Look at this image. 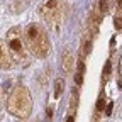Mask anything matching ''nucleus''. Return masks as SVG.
Returning <instances> with one entry per match:
<instances>
[{
	"label": "nucleus",
	"instance_id": "obj_1",
	"mask_svg": "<svg viewBox=\"0 0 122 122\" xmlns=\"http://www.w3.org/2000/svg\"><path fill=\"white\" fill-rule=\"evenodd\" d=\"M24 37H25L29 51L32 53L36 58H46L49 54L51 42H49L46 29L41 24H36V22L27 24V27L24 30Z\"/></svg>",
	"mask_w": 122,
	"mask_h": 122
},
{
	"label": "nucleus",
	"instance_id": "obj_2",
	"mask_svg": "<svg viewBox=\"0 0 122 122\" xmlns=\"http://www.w3.org/2000/svg\"><path fill=\"white\" fill-rule=\"evenodd\" d=\"M7 110L17 119H27L32 112V100H30V93L24 85H17L10 97L7 98Z\"/></svg>",
	"mask_w": 122,
	"mask_h": 122
},
{
	"label": "nucleus",
	"instance_id": "obj_3",
	"mask_svg": "<svg viewBox=\"0 0 122 122\" xmlns=\"http://www.w3.org/2000/svg\"><path fill=\"white\" fill-rule=\"evenodd\" d=\"M5 44L9 48V53L12 54L14 61L19 65H27L29 61V54H27V42L24 37V32L20 27H12L7 30L5 36Z\"/></svg>",
	"mask_w": 122,
	"mask_h": 122
},
{
	"label": "nucleus",
	"instance_id": "obj_4",
	"mask_svg": "<svg viewBox=\"0 0 122 122\" xmlns=\"http://www.w3.org/2000/svg\"><path fill=\"white\" fill-rule=\"evenodd\" d=\"M39 14L48 24L58 25L65 17V4L61 0H44L39 7Z\"/></svg>",
	"mask_w": 122,
	"mask_h": 122
},
{
	"label": "nucleus",
	"instance_id": "obj_5",
	"mask_svg": "<svg viewBox=\"0 0 122 122\" xmlns=\"http://www.w3.org/2000/svg\"><path fill=\"white\" fill-rule=\"evenodd\" d=\"M100 22H102V12L98 10V7L92 9L90 14H88V29H90V34L93 36V37L98 34Z\"/></svg>",
	"mask_w": 122,
	"mask_h": 122
},
{
	"label": "nucleus",
	"instance_id": "obj_6",
	"mask_svg": "<svg viewBox=\"0 0 122 122\" xmlns=\"http://www.w3.org/2000/svg\"><path fill=\"white\" fill-rule=\"evenodd\" d=\"M0 58H2V61H0V66H2V70L4 71H7V70H10L12 66H14V58H12V54L9 53V48H7V44H5V41H2V49H0Z\"/></svg>",
	"mask_w": 122,
	"mask_h": 122
},
{
	"label": "nucleus",
	"instance_id": "obj_7",
	"mask_svg": "<svg viewBox=\"0 0 122 122\" xmlns=\"http://www.w3.org/2000/svg\"><path fill=\"white\" fill-rule=\"evenodd\" d=\"M73 65H75V56L70 49H65L63 51V56H61V68H63V71L68 75L73 71Z\"/></svg>",
	"mask_w": 122,
	"mask_h": 122
},
{
	"label": "nucleus",
	"instance_id": "obj_8",
	"mask_svg": "<svg viewBox=\"0 0 122 122\" xmlns=\"http://www.w3.org/2000/svg\"><path fill=\"white\" fill-rule=\"evenodd\" d=\"M83 58L85 56H81L78 59V70H76V75H75V83L78 86L83 83V73H85V61H83Z\"/></svg>",
	"mask_w": 122,
	"mask_h": 122
},
{
	"label": "nucleus",
	"instance_id": "obj_9",
	"mask_svg": "<svg viewBox=\"0 0 122 122\" xmlns=\"http://www.w3.org/2000/svg\"><path fill=\"white\" fill-rule=\"evenodd\" d=\"M63 90H65V80L58 78L56 83H54V98H59L61 93H63Z\"/></svg>",
	"mask_w": 122,
	"mask_h": 122
},
{
	"label": "nucleus",
	"instance_id": "obj_10",
	"mask_svg": "<svg viewBox=\"0 0 122 122\" xmlns=\"http://www.w3.org/2000/svg\"><path fill=\"white\" fill-rule=\"evenodd\" d=\"M97 7L102 12V15H105V14H109V10H110V2H109V0H98Z\"/></svg>",
	"mask_w": 122,
	"mask_h": 122
},
{
	"label": "nucleus",
	"instance_id": "obj_11",
	"mask_svg": "<svg viewBox=\"0 0 122 122\" xmlns=\"http://www.w3.org/2000/svg\"><path fill=\"white\" fill-rule=\"evenodd\" d=\"M90 51H92V37H88V39L83 41V54L81 56H86Z\"/></svg>",
	"mask_w": 122,
	"mask_h": 122
},
{
	"label": "nucleus",
	"instance_id": "obj_12",
	"mask_svg": "<svg viewBox=\"0 0 122 122\" xmlns=\"http://www.w3.org/2000/svg\"><path fill=\"white\" fill-rule=\"evenodd\" d=\"M103 109H105V98L100 95L98 100H97V112L100 114V112H103Z\"/></svg>",
	"mask_w": 122,
	"mask_h": 122
},
{
	"label": "nucleus",
	"instance_id": "obj_13",
	"mask_svg": "<svg viewBox=\"0 0 122 122\" xmlns=\"http://www.w3.org/2000/svg\"><path fill=\"white\" fill-rule=\"evenodd\" d=\"M110 68H112V63H110V61H107V63H105V68H103V81H107V78H109Z\"/></svg>",
	"mask_w": 122,
	"mask_h": 122
},
{
	"label": "nucleus",
	"instance_id": "obj_14",
	"mask_svg": "<svg viewBox=\"0 0 122 122\" xmlns=\"http://www.w3.org/2000/svg\"><path fill=\"white\" fill-rule=\"evenodd\" d=\"M114 27H115L117 30H122V17H119V15H117V17L114 19Z\"/></svg>",
	"mask_w": 122,
	"mask_h": 122
},
{
	"label": "nucleus",
	"instance_id": "obj_15",
	"mask_svg": "<svg viewBox=\"0 0 122 122\" xmlns=\"http://www.w3.org/2000/svg\"><path fill=\"white\" fill-rule=\"evenodd\" d=\"M115 2V7H117V10H120L122 12V0H114Z\"/></svg>",
	"mask_w": 122,
	"mask_h": 122
},
{
	"label": "nucleus",
	"instance_id": "obj_16",
	"mask_svg": "<svg viewBox=\"0 0 122 122\" xmlns=\"http://www.w3.org/2000/svg\"><path fill=\"white\" fill-rule=\"evenodd\" d=\"M120 76H122V61H120Z\"/></svg>",
	"mask_w": 122,
	"mask_h": 122
}]
</instances>
